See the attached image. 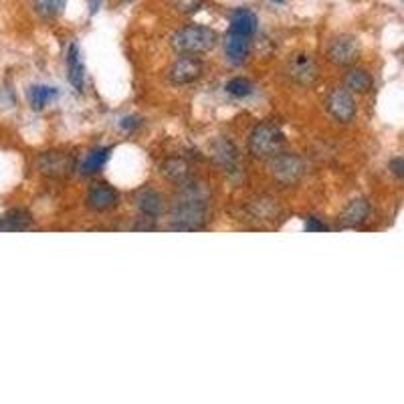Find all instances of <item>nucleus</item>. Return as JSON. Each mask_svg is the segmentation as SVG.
<instances>
[{
    "label": "nucleus",
    "instance_id": "obj_16",
    "mask_svg": "<svg viewBox=\"0 0 404 404\" xmlns=\"http://www.w3.org/2000/svg\"><path fill=\"white\" fill-rule=\"evenodd\" d=\"M33 225V214L25 209H13L0 216V230H25Z\"/></svg>",
    "mask_w": 404,
    "mask_h": 404
},
{
    "label": "nucleus",
    "instance_id": "obj_14",
    "mask_svg": "<svg viewBox=\"0 0 404 404\" xmlns=\"http://www.w3.org/2000/svg\"><path fill=\"white\" fill-rule=\"evenodd\" d=\"M251 51V36L229 33L225 39V53L232 63H243Z\"/></svg>",
    "mask_w": 404,
    "mask_h": 404
},
{
    "label": "nucleus",
    "instance_id": "obj_1",
    "mask_svg": "<svg viewBox=\"0 0 404 404\" xmlns=\"http://www.w3.org/2000/svg\"><path fill=\"white\" fill-rule=\"evenodd\" d=\"M218 43V33L204 25H188L176 31L170 45L180 55H202L212 51Z\"/></svg>",
    "mask_w": 404,
    "mask_h": 404
},
{
    "label": "nucleus",
    "instance_id": "obj_6",
    "mask_svg": "<svg viewBox=\"0 0 404 404\" xmlns=\"http://www.w3.org/2000/svg\"><path fill=\"white\" fill-rule=\"evenodd\" d=\"M36 168H39L41 174L61 180V178H67L75 170V160L69 154H65V152L51 150V152H45V154L39 156Z\"/></svg>",
    "mask_w": 404,
    "mask_h": 404
},
{
    "label": "nucleus",
    "instance_id": "obj_7",
    "mask_svg": "<svg viewBox=\"0 0 404 404\" xmlns=\"http://www.w3.org/2000/svg\"><path fill=\"white\" fill-rule=\"evenodd\" d=\"M326 109L334 120L342 123H350L356 118V102L348 89H332L326 97Z\"/></svg>",
    "mask_w": 404,
    "mask_h": 404
},
{
    "label": "nucleus",
    "instance_id": "obj_22",
    "mask_svg": "<svg viewBox=\"0 0 404 404\" xmlns=\"http://www.w3.org/2000/svg\"><path fill=\"white\" fill-rule=\"evenodd\" d=\"M225 89H227V93H230L232 97H239V99L249 97V95L255 93V85H253L249 79H243V77H235V79H230Z\"/></svg>",
    "mask_w": 404,
    "mask_h": 404
},
{
    "label": "nucleus",
    "instance_id": "obj_18",
    "mask_svg": "<svg viewBox=\"0 0 404 404\" xmlns=\"http://www.w3.org/2000/svg\"><path fill=\"white\" fill-rule=\"evenodd\" d=\"M109 152H111V148H97V150L89 152L88 156L81 160V164H79V172L85 176L97 174V172L107 164Z\"/></svg>",
    "mask_w": 404,
    "mask_h": 404
},
{
    "label": "nucleus",
    "instance_id": "obj_23",
    "mask_svg": "<svg viewBox=\"0 0 404 404\" xmlns=\"http://www.w3.org/2000/svg\"><path fill=\"white\" fill-rule=\"evenodd\" d=\"M170 4L182 15H194L202 8V0H170Z\"/></svg>",
    "mask_w": 404,
    "mask_h": 404
},
{
    "label": "nucleus",
    "instance_id": "obj_25",
    "mask_svg": "<svg viewBox=\"0 0 404 404\" xmlns=\"http://www.w3.org/2000/svg\"><path fill=\"white\" fill-rule=\"evenodd\" d=\"M390 168H392V174L396 176V178H403L404 176V160L398 156V158H394L390 162Z\"/></svg>",
    "mask_w": 404,
    "mask_h": 404
},
{
    "label": "nucleus",
    "instance_id": "obj_9",
    "mask_svg": "<svg viewBox=\"0 0 404 404\" xmlns=\"http://www.w3.org/2000/svg\"><path fill=\"white\" fill-rule=\"evenodd\" d=\"M289 77L293 81H298L299 85H314L319 75L317 69V63L314 61L312 55H295L291 61H289Z\"/></svg>",
    "mask_w": 404,
    "mask_h": 404
},
{
    "label": "nucleus",
    "instance_id": "obj_20",
    "mask_svg": "<svg viewBox=\"0 0 404 404\" xmlns=\"http://www.w3.org/2000/svg\"><path fill=\"white\" fill-rule=\"evenodd\" d=\"M67 0H33V8L41 18H57L65 11Z\"/></svg>",
    "mask_w": 404,
    "mask_h": 404
},
{
    "label": "nucleus",
    "instance_id": "obj_8",
    "mask_svg": "<svg viewBox=\"0 0 404 404\" xmlns=\"http://www.w3.org/2000/svg\"><path fill=\"white\" fill-rule=\"evenodd\" d=\"M273 164L271 170L273 176L281 182V184H295L299 178L305 172L303 160L295 156V154H283L279 152L277 156H273Z\"/></svg>",
    "mask_w": 404,
    "mask_h": 404
},
{
    "label": "nucleus",
    "instance_id": "obj_11",
    "mask_svg": "<svg viewBox=\"0 0 404 404\" xmlns=\"http://www.w3.org/2000/svg\"><path fill=\"white\" fill-rule=\"evenodd\" d=\"M370 202L366 198H354L350 204L342 211L340 214V225L344 229H354V227H360L368 221L370 216Z\"/></svg>",
    "mask_w": 404,
    "mask_h": 404
},
{
    "label": "nucleus",
    "instance_id": "obj_4",
    "mask_svg": "<svg viewBox=\"0 0 404 404\" xmlns=\"http://www.w3.org/2000/svg\"><path fill=\"white\" fill-rule=\"evenodd\" d=\"M326 57L330 63H334L337 67H351L360 59V43L356 36L351 35L335 36L334 41L328 45Z\"/></svg>",
    "mask_w": 404,
    "mask_h": 404
},
{
    "label": "nucleus",
    "instance_id": "obj_2",
    "mask_svg": "<svg viewBox=\"0 0 404 404\" xmlns=\"http://www.w3.org/2000/svg\"><path fill=\"white\" fill-rule=\"evenodd\" d=\"M285 136L281 127L273 122L259 123L249 136V152L259 160H271L283 150Z\"/></svg>",
    "mask_w": 404,
    "mask_h": 404
},
{
    "label": "nucleus",
    "instance_id": "obj_10",
    "mask_svg": "<svg viewBox=\"0 0 404 404\" xmlns=\"http://www.w3.org/2000/svg\"><path fill=\"white\" fill-rule=\"evenodd\" d=\"M120 194L116 188H111L109 184H93L88 193V207L95 212L111 211L113 207H118Z\"/></svg>",
    "mask_w": 404,
    "mask_h": 404
},
{
    "label": "nucleus",
    "instance_id": "obj_17",
    "mask_svg": "<svg viewBox=\"0 0 404 404\" xmlns=\"http://www.w3.org/2000/svg\"><path fill=\"white\" fill-rule=\"evenodd\" d=\"M160 172L176 184H184L190 176V168L182 158H168L162 162Z\"/></svg>",
    "mask_w": 404,
    "mask_h": 404
},
{
    "label": "nucleus",
    "instance_id": "obj_5",
    "mask_svg": "<svg viewBox=\"0 0 404 404\" xmlns=\"http://www.w3.org/2000/svg\"><path fill=\"white\" fill-rule=\"evenodd\" d=\"M204 63L196 55H182L178 57L168 71V79L172 85H188L202 77Z\"/></svg>",
    "mask_w": 404,
    "mask_h": 404
},
{
    "label": "nucleus",
    "instance_id": "obj_13",
    "mask_svg": "<svg viewBox=\"0 0 404 404\" xmlns=\"http://www.w3.org/2000/svg\"><path fill=\"white\" fill-rule=\"evenodd\" d=\"M67 69H69V83L77 91H83L85 85V67H83V59L79 53V47L75 43L69 45L67 51Z\"/></svg>",
    "mask_w": 404,
    "mask_h": 404
},
{
    "label": "nucleus",
    "instance_id": "obj_15",
    "mask_svg": "<svg viewBox=\"0 0 404 404\" xmlns=\"http://www.w3.org/2000/svg\"><path fill=\"white\" fill-rule=\"evenodd\" d=\"M138 209L140 212L146 216V218H150V221H154V218H158L162 211H164V198L160 196L156 190H141L138 194Z\"/></svg>",
    "mask_w": 404,
    "mask_h": 404
},
{
    "label": "nucleus",
    "instance_id": "obj_26",
    "mask_svg": "<svg viewBox=\"0 0 404 404\" xmlns=\"http://www.w3.org/2000/svg\"><path fill=\"white\" fill-rule=\"evenodd\" d=\"M136 125H140V122H138L136 118H123L122 122H120V127L125 130V132H127V130H134Z\"/></svg>",
    "mask_w": 404,
    "mask_h": 404
},
{
    "label": "nucleus",
    "instance_id": "obj_3",
    "mask_svg": "<svg viewBox=\"0 0 404 404\" xmlns=\"http://www.w3.org/2000/svg\"><path fill=\"white\" fill-rule=\"evenodd\" d=\"M207 221V202L202 198L186 196L176 202L172 211V229L174 230H196Z\"/></svg>",
    "mask_w": 404,
    "mask_h": 404
},
{
    "label": "nucleus",
    "instance_id": "obj_27",
    "mask_svg": "<svg viewBox=\"0 0 404 404\" xmlns=\"http://www.w3.org/2000/svg\"><path fill=\"white\" fill-rule=\"evenodd\" d=\"M271 2H285V0H271Z\"/></svg>",
    "mask_w": 404,
    "mask_h": 404
},
{
    "label": "nucleus",
    "instance_id": "obj_12",
    "mask_svg": "<svg viewBox=\"0 0 404 404\" xmlns=\"http://www.w3.org/2000/svg\"><path fill=\"white\" fill-rule=\"evenodd\" d=\"M257 15L249 8H237L232 15H230V33H237V35L253 36L257 33Z\"/></svg>",
    "mask_w": 404,
    "mask_h": 404
},
{
    "label": "nucleus",
    "instance_id": "obj_19",
    "mask_svg": "<svg viewBox=\"0 0 404 404\" xmlns=\"http://www.w3.org/2000/svg\"><path fill=\"white\" fill-rule=\"evenodd\" d=\"M59 91L55 88H47V85H33L29 89V104L33 109H43L45 106H49L53 99H57Z\"/></svg>",
    "mask_w": 404,
    "mask_h": 404
},
{
    "label": "nucleus",
    "instance_id": "obj_21",
    "mask_svg": "<svg viewBox=\"0 0 404 404\" xmlns=\"http://www.w3.org/2000/svg\"><path fill=\"white\" fill-rule=\"evenodd\" d=\"M346 83L356 93H368L374 85V79L366 69H351L346 77Z\"/></svg>",
    "mask_w": 404,
    "mask_h": 404
},
{
    "label": "nucleus",
    "instance_id": "obj_24",
    "mask_svg": "<svg viewBox=\"0 0 404 404\" xmlns=\"http://www.w3.org/2000/svg\"><path fill=\"white\" fill-rule=\"evenodd\" d=\"M305 230H307V232H323V230H328V227H326V223H321L317 216H309V218L305 221Z\"/></svg>",
    "mask_w": 404,
    "mask_h": 404
}]
</instances>
